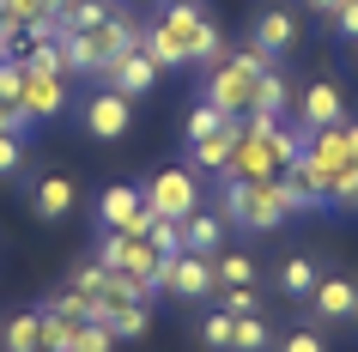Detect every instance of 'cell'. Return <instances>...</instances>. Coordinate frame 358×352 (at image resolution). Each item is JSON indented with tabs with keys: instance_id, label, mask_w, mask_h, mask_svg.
Segmentation results:
<instances>
[{
	"instance_id": "obj_5",
	"label": "cell",
	"mask_w": 358,
	"mask_h": 352,
	"mask_svg": "<svg viewBox=\"0 0 358 352\" xmlns=\"http://www.w3.org/2000/svg\"><path fill=\"white\" fill-rule=\"evenodd\" d=\"M164 292L182 297V304H201V297L219 292V279H213V255H194V249H182V255H164Z\"/></svg>"
},
{
	"instance_id": "obj_16",
	"label": "cell",
	"mask_w": 358,
	"mask_h": 352,
	"mask_svg": "<svg viewBox=\"0 0 358 352\" xmlns=\"http://www.w3.org/2000/svg\"><path fill=\"white\" fill-rule=\"evenodd\" d=\"M140 206H146V195H140L134 183H110L103 195H97V225H103V231H122Z\"/></svg>"
},
{
	"instance_id": "obj_28",
	"label": "cell",
	"mask_w": 358,
	"mask_h": 352,
	"mask_svg": "<svg viewBox=\"0 0 358 352\" xmlns=\"http://www.w3.org/2000/svg\"><path fill=\"white\" fill-rule=\"evenodd\" d=\"M146 243L158 249V255H182V219H152V231H146Z\"/></svg>"
},
{
	"instance_id": "obj_15",
	"label": "cell",
	"mask_w": 358,
	"mask_h": 352,
	"mask_svg": "<svg viewBox=\"0 0 358 352\" xmlns=\"http://www.w3.org/2000/svg\"><path fill=\"white\" fill-rule=\"evenodd\" d=\"M225 213H207V206H194L189 219H182V249H194V255H219V243H225Z\"/></svg>"
},
{
	"instance_id": "obj_40",
	"label": "cell",
	"mask_w": 358,
	"mask_h": 352,
	"mask_svg": "<svg viewBox=\"0 0 358 352\" xmlns=\"http://www.w3.org/2000/svg\"><path fill=\"white\" fill-rule=\"evenodd\" d=\"M310 6H316V13H328V19H334V6H340V0H310Z\"/></svg>"
},
{
	"instance_id": "obj_41",
	"label": "cell",
	"mask_w": 358,
	"mask_h": 352,
	"mask_svg": "<svg viewBox=\"0 0 358 352\" xmlns=\"http://www.w3.org/2000/svg\"><path fill=\"white\" fill-rule=\"evenodd\" d=\"M37 352H49V346H37Z\"/></svg>"
},
{
	"instance_id": "obj_22",
	"label": "cell",
	"mask_w": 358,
	"mask_h": 352,
	"mask_svg": "<svg viewBox=\"0 0 358 352\" xmlns=\"http://www.w3.org/2000/svg\"><path fill=\"white\" fill-rule=\"evenodd\" d=\"M110 19H115L110 0H67V13H61L67 31H97V24H110Z\"/></svg>"
},
{
	"instance_id": "obj_6",
	"label": "cell",
	"mask_w": 358,
	"mask_h": 352,
	"mask_svg": "<svg viewBox=\"0 0 358 352\" xmlns=\"http://www.w3.org/2000/svg\"><path fill=\"white\" fill-rule=\"evenodd\" d=\"M79 122H85V134H92V140H122V134L134 128V97H122L115 85H103V92L85 97Z\"/></svg>"
},
{
	"instance_id": "obj_23",
	"label": "cell",
	"mask_w": 358,
	"mask_h": 352,
	"mask_svg": "<svg viewBox=\"0 0 358 352\" xmlns=\"http://www.w3.org/2000/svg\"><path fill=\"white\" fill-rule=\"evenodd\" d=\"M267 346H273L267 316H237V328H231V352H267Z\"/></svg>"
},
{
	"instance_id": "obj_36",
	"label": "cell",
	"mask_w": 358,
	"mask_h": 352,
	"mask_svg": "<svg viewBox=\"0 0 358 352\" xmlns=\"http://www.w3.org/2000/svg\"><path fill=\"white\" fill-rule=\"evenodd\" d=\"M24 170V140L19 134H0V176H19Z\"/></svg>"
},
{
	"instance_id": "obj_21",
	"label": "cell",
	"mask_w": 358,
	"mask_h": 352,
	"mask_svg": "<svg viewBox=\"0 0 358 352\" xmlns=\"http://www.w3.org/2000/svg\"><path fill=\"white\" fill-rule=\"evenodd\" d=\"M213 279H219V286H255V255L219 249V255H213Z\"/></svg>"
},
{
	"instance_id": "obj_13",
	"label": "cell",
	"mask_w": 358,
	"mask_h": 352,
	"mask_svg": "<svg viewBox=\"0 0 358 352\" xmlns=\"http://www.w3.org/2000/svg\"><path fill=\"white\" fill-rule=\"evenodd\" d=\"M61 49H67V73H97L110 67V43H103V24L97 31H61Z\"/></svg>"
},
{
	"instance_id": "obj_1",
	"label": "cell",
	"mask_w": 358,
	"mask_h": 352,
	"mask_svg": "<svg viewBox=\"0 0 358 352\" xmlns=\"http://www.w3.org/2000/svg\"><path fill=\"white\" fill-rule=\"evenodd\" d=\"M140 49L158 61V73H164V67H201V73H207L213 61L231 55L225 37H219V24H213L194 0H170L164 13L152 19V31L140 37Z\"/></svg>"
},
{
	"instance_id": "obj_8",
	"label": "cell",
	"mask_w": 358,
	"mask_h": 352,
	"mask_svg": "<svg viewBox=\"0 0 358 352\" xmlns=\"http://www.w3.org/2000/svg\"><path fill=\"white\" fill-rule=\"evenodd\" d=\"M237 134H243V115H225V122H219V134H207V140H189V170H194V176H225Z\"/></svg>"
},
{
	"instance_id": "obj_39",
	"label": "cell",
	"mask_w": 358,
	"mask_h": 352,
	"mask_svg": "<svg viewBox=\"0 0 358 352\" xmlns=\"http://www.w3.org/2000/svg\"><path fill=\"white\" fill-rule=\"evenodd\" d=\"M24 128H31L24 104H6V97H0V134H24Z\"/></svg>"
},
{
	"instance_id": "obj_7",
	"label": "cell",
	"mask_w": 358,
	"mask_h": 352,
	"mask_svg": "<svg viewBox=\"0 0 358 352\" xmlns=\"http://www.w3.org/2000/svg\"><path fill=\"white\" fill-rule=\"evenodd\" d=\"M292 115H298V128H303V134L340 128V122H346V97H340V85L316 79V85H303V92L292 97Z\"/></svg>"
},
{
	"instance_id": "obj_42",
	"label": "cell",
	"mask_w": 358,
	"mask_h": 352,
	"mask_svg": "<svg viewBox=\"0 0 358 352\" xmlns=\"http://www.w3.org/2000/svg\"><path fill=\"white\" fill-rule=\"evenodd\" d=\"M352 322H358V316H352Z\"/></svg>"
},
{
	"instance_id": "obj_32",
	"label": "cell",
	"mask_w": 358,
	"mask_h": 352,
	"mask_svg": "<svg viewBox=\"0 0 358 352\" xmlns=\"http://www.w3.org/2000/svg\"><path fill=\"white\" fill-rule=\"evenodd\" d=\"M219 292H225L231 316H262V292H255V286H219Z\"/></svg>"
},
{
	"instance_id": "obj_14",
	"label": "cell",
	"mask_w": 358,
	"mask_h": 352,
	"mask_svg": "<svg viewBox=\"0 0 358 352\" xmlns=\"http://www.w3.org/2000/svg\"><path fill=\"white\" fill-rule=\"evenodd\" d=\"M31 213L37 219H67L73 213V176H61V170H49V176H37V188H31Z\"/></svg>"
},
{
	"instance_id": "obj_2",
	"label": "cell",
	"mask_w": 358,
	"mask_h": 352,
	"mask_svg": "<svg viewBox=\"0 0 358 352\" xmlns=\"http://www.w3.org/2000/svg\"><path fill=\"white\" fill-rule=\"evenodd\" d=\"M273 61L249 43V49H231L225 61H213L207 67V85H201V97H207L219 115H249V104H255V79L267 73Z\"/></svg>"
},
{
	"instance_id": "obj_38",
	"label": "cell",
	"mask_w": 358,
	"mask_h": 352,
	"mask_svg": "<svg viewBox=\"0 0 358 352\" xmlns=\"http://www.w3.org/2000/svg\"><path fill=\"white\" fill-rule=\"evenodd\" d=\"M334 31L346 43H358V0H340V6H334Z\"/></svg>"
},
{
	"instance_id": "obj_27",
	"label": "cell",
	"mask_w": 358,
	"mask_h": 352,
	"mask_svg": "<svg viewBox=\"0 0 358 352\" xmlns=\"http://www.w3.org/2000/svg\"><path fill=\"white\" fill-rule=\"evenodd\" d=\"M0 19L19 24V31H31L37 19H55V13H49V0H0Z\"/></svg>"
},
{
	"instance_id": "obj_18",
	"label": "cell",
	"mask_w": 358,
	"mask_h": 352,
	"mask_svg": "<svg viewBox=\"0 0 358 352\" xmlns=\"http://www.w3.org/2000/svg\"><path fill=\"white\" fill-rule=\"evenodd\" d=\"M292 97H298V92H292V79H285V73H273V67H267V73L255 79V104H249V110L285 115V110H292Z\"/></svg>"
},
{
	"instance_id": "obj_25",
	"label": "cell",
	"mask_w": 358,
	"mask_h": 352,
	"mask_svg": "<svg viewBox=\"0 0 358 352\" xmlns=\"http://www.w3.org/2000/svg\"><path fill=\"white\" fill-rule=\"evenodd\" d=\"M140 37H146V31H140L134 19H122V13H115V19L103 24V43H110V61H115V55H128V49H140ZM103 73H110V67H103Z\"/></svg>"
},
{
	"instance_id": "obj_11",
	"label": "cell",
	"mask_w": 358,
	"mask_h": 352,
	"mask_svg": "<svg viewBox=\"0 0 358 352\" xmlns=\"http://www.w3.org/2000/svg\"><path fill=\"white\" fill-rule=\"evenodd\" d=\"M103 85H115L122 97H146L152 85H158V61H152L146 49H128V55H115V61H110Z\"/></svg>"
},
{
	"instance_id": "obj_17",
	"label": "cell",
	"mask_w": 358,
	"mask_h": 352,
	"mask_svg": "<svg viewBox=\"0 0 358 352\" xmlns=\"http://www.w3.org/2000/svg\"><path fill=\"white\" fill-rule=\"evenodd\" d=\"M43 346V310H24L0 328V352H37Z\"/></svg>"
},
{
	"instance_id": "obj_26",
	"label": "cell",
	"mask_w": 358,
	"mask_h": 352,
	"mask_svg": "<svg viewBox=\"0 0 358 352\" xmlns=\"http://www.w3.org/2000/svg\"><path fill=\"white\" fill-rule=\"evenodd\" d=\"M67 352H115V334L103 328V322H73V340H67Z\"/></svg>"
},
{
	"instance_id": "obj_19",
	"label": "cell",
	"mask_w": 358,
	"mask_h": 352,
	"mask_svg": "<svg viewBox=\"0 0 358 352\" xmlns=\"http://www.w3.org/2000/svg\"><path fill=\"white\" fill-rule=\"evenodd\" d=\"M316 279H322V267L310 255H285L280 261V292L285 297H310V292H316Z\"/></svg>"
},
{
	"instance_id": "obj_10",
	"label": "cell",
	"mask_w": 358,
	"mask_h": 352,
	"mask_svg": "<svg viewBox=\"0 0 358 352\" xmlns=\"http://www.w3.org/2000/svg\"><path fill=\"white\" fill-rule=\"evenodd\" d=\"M255 49H262L267 61H280L298 49V13L292 6H262L255 13Z\"/></svg>"
},
{
	"instance_id": "obj_24",
	"label": "cell",
	"mask_w": 358,
	"mask_h": 352,
	"mask_svg": "<svg viewBox=\"0 0 358 352\" xmlns=\"http://www.w3.org/2000/svg\"><path fill=\"white\" fill-rule=\"evenodd\" d=\"M152 328V304H115L110 310V334L115 340H140Z\"/></svg>"
},
{
	"instance_id": "obj_33",
	"label": "cell",
	"mask_w": 358,
	"mask_h": 352,
	"mask_svg": "<svg viewBox=\"0 0 358 352\" xmlns=\"http://www.w3.org/2000/svg\"><path fill=\"white\" fill-rule=\"evenodd\" d=\"M103 279H110V267H103V261H85V267H79L67 286H73L79 297H97V292H103Z\"/></svg>"
},
{
	"instance_id": "obj_37",
	"label": "cell",
	"mask_w": 358,
	"mask_h": 352,
	"mask_svg": "<svg viewBox=\"0 0 358 352\" xmlns=\"http://www.w3.org/2000/svg\"><path fill=\"white\" fill-rule=\"evenodd\" d=\"M328 201H334V206H346V213H358V164L334 183V195H328Z\"/></svg>"
},
{
	"instance_id": "obj_20",
	"label": "cell",
	"mask_w": 358,
	"mask_h": 352,
	"mask_svg": "<svg viewBox=\"0 0 358 352\" xmlns=\"http://www.w3.org/2000/svg\"><path fill=\"white\" fill-rule=\"evenodd\" d=\"M19 61H24V67H37V73H67V49H61L55 37H24Z\"/></svg>"
},
{
	"instance_id": "obj_29",
	"label": "cell",
	"mask_w": 358,
	"mask_h": 352,
	"mask_svg": "<svg viewBox=\"0 0 358 352\" xmlns=\"http://www.w3.org/2000/svg\"><path fill=\"white\" fill-rule=\"evenodd\" d=\"M219 122H225V115H219L207 97H201V104L189 110V122H182V140H207V134H219Z\"/></svg>"
},
{
	"instance_id": "obj_12",
	"label": "cell",
	"mask_w": 358,
	"mask_h": 352,
	"mask_svg": "<svg viewBox=\"0 0 358 352\" xmlns=\"http://www.w3.org/2000/svg\"><path fill=\"white\" fill-rule=\"evenodd\" d=\"M310 316L316 322H352L358 316V279H316V292H310Z\"/></svg>"
},
{
	"instance_id": "obj_9",
	"label": "cell",
	"mask_w": 358,
	"mask_h": 352,
	"mask_svg": "<svg viewBox=\"0 0 358 352\" xmlns=\"http://www.w3.org/2000/svg\"><path fill=\"white\" fill-rule=\"evenodd\" d=\"M24 115L31 122H49V115L67 110V73H37V67H24V92H19Z\"/></svg>"
},
{
	"instance_id": "obj_35",
	"label": "cell",
	"mask_w": 358,
	"mask_h": 352,
	"mask_svg": "<svg viewBox=\"0 0 358 352\" xmlns=\"http://www.w3.org/2000/svg\"><path fill=\"white\" fill-rule=\"evenodd\" d=\"M280 352H328V340H322V334L303 322V328H292V334L280 340Z\"/></svg>"
},
{
	"instance_id": "obj_31",
	"label": "cell",
	"mask_w": 358,
	"mask_h": 352,
	"mask_svg": "<svg viewBox=\"0 0 358 352\" xmlns=\"http://www.w3.org/2000/svg\"><path fill=\"white\" fill-rule=\"evenodd\" d=\"M231 328H237V316H231V310H213L207 322H201V340H207L213 352H231Z\"/></svg>"
},
{
	"instance_id": "obj_30",
	"label": "cell",
	"mask_w": 358,
	"mask_h": 352,
	"mask_svg": "<svg viewBox=\"0 0 358 352\" xmlns=\"http://www.w3.org/2000/svg\"><path fill=\"white\" fill-rule=\"evenodd\" d=\"M43 316H67V322H85V316H92V297H79L73 286H67V292H55L49 304H43Z\"/></svg>"
},
{
	"instance_id": "obj_4",
	"label": "cell",
	"mask_w": 358,
	"mask_h": 352,
	"mask_svg": "<svg viewBox=\"0 0 358 352\" xmlns=\"http://www.w3.org/2000/svg\"><path fill=\"white\" fill-rule=\"evenodd\" d=\"M146 206L152 213H164V219H189L194 206H201V183H194V170L189 164H170V170H158L146 188Z\"/></svg>"
},
{
	"instance_id": "obj_3",
	"label": "cell",
	"mask_w": 358,
	"mask_h": 352,
	"mask_svg": "<svg viewBox=\"0 0 358 352\" xmlns=\"http://www.w3.org/2000/svg\"><path fill=\"white\" fill-rule=\"evenodd\" d=\"M110 274H128V279H152V286H164V255L152 249L146 237H134V231H110V237L97 243V255Z\"/></svg>"
},
{
	"instance_id": "obj_34",
	"label": "cell",
	"mask_w": 358,
	"mask_h": 352,
	"mask_svg": "<svg viewBox=\"0 0 358 352\" xmlns=\"http://www.w3.org/2000/svg\"><path fill=\"white\" fill-rule=\"evenodd\" d=\"M19 92H24V61L6 55V61H0V97H6V104H19Z\"/></svg>"
}]
</instances>
